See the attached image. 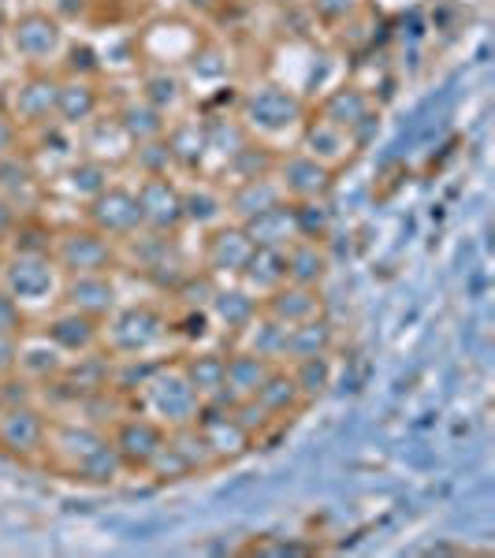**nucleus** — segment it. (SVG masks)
Returning <instances> with one entry per match:
<instances>
[{"mask_svg": "<svg viewBox=\"0 0 495 558\" xmlns=\"http://www.w3.org/2000/svg\"><path fill=\"white\" fill-rule=\"evenodd\" d=\"M302 101L283 86H257L242 97V108H239V120L246 131H261V134H280L287 128L302 120Z\"/></svg>", "mask_w": 495, "mask_h": 558, "instance_id": "1a4fd4ad", "label": "nucleus"}, {"mask_svg": "<svg viewBox=\"0 0 495 558\" xmlns=\"http://www.w3.org/2000/svg\"><path fill=\"white\" fill-rule=\"evenodd\" d=\"M146 476H153V481L168 484V481H186V476H194L191 462L183 458V451L172 444V436L165 439V447H160V454L153 458V465L146 470Z\"/></svg>", "mask_w": 495, "mask_h": 558, "instance_id": "79ce46f5", "label": "nucleus"}, {"mask_svg": "<svg viewBox=\"0 0 495 558\" xmlns=\"http://www.w3.org/2000/svg\"><path fill=\"white\" fill-rule=\"evenodd\" d=\"M15 153V120L8 112H0V157Z\"/></svg>", "mask_w": 495, "mask_h": 558, "instance_id": "8fccbe9b", "label": "nucleus"}, {"mask_svg": "<svg viewBox=\"0 0 495 558\" xmlns=\"http://www.w3.org/2000/svg\"><path fill=\"white\" fill-rule=\"evenodd\" d=\"M239 283L246 287L250 294H257V299H265V294H273L276 287H283L287 283L283 250L254 246V254H250V260L242 265V272H239Z\"/></svg>", "mask_w": 495, "mask_h": 558, "instance_id": "c85d7f7f", "label": "nucleus"}, {"mask_svg": "<svg viewBox=\"0 0 495 558\" xmlns=\"http://www.w3.org/2000/svg\"><path fill=\"white\" fill-rule=\"evenodd\" d=\"M108 439H112L123 470H128V473H146L153 465V458L160 454V447H165L168 428L160 425V421H153L149 413H123V417L112 421Z\"/></svg>", "mask_w": 495, "mask_h": 558, "instance_id": "0eeeda50", "label": "nucleus"}, {"mask_svg": "<svg viewBox=\"0 0 495 558\" xmlns=\"http://www.w3.org/2000/svg\"><path fill=\"white\" fill-rule=\"evenodd\" d=\"M276 362L268 357L254 354V350L239 347L236 354H228V373H224V402H236V399H250L257 395V387L265 384V376L273 373Z\"/></svg>", "mask_w": 495, "mask_h": 558, "instance_id": "4be33fe9", "label": "nucleus"}, {"mask_svg": "<svg viewBox=\"0 0 495 558\" xmlns=\"http://www.w3.org/2000/svg\"><path fill=\"white\" fill-rule=\"evenodd\" d=\"M209 317L220 324L228 336H242V331L250 328V320L261 313V299L257 294H250L246 287H216V294L209 299Z\"/></svg>", "mask_w": 495, "mask_h": 558, "instance_id": "6ab92c4d", "label": "nucleus"}, {"mask_svg": "<svg viewBox=\"0 0 495 558\" xmlns=\"http://www.w3.org/2000/svg\"><path fill=\"white\" fill-rule=\"evenodd\" d=\"M116 299H120V291H116V279L108 272H79V276H64V283H60V302L68 310H79L97 320L112 317Z\"/></svg>", "mask_w": 495, "mask_h": 558, "instance_id": "f8f14e48", "label": "nucleus"}, {"mask_svg": "<svg viewBox=\"0 0 495 558\" xmlns=\"http://www.w3.org/2000/svg\"><path fill=\"white\" fill-rule=\"evenodd\" d=\"M246 551L250 555H305L310 547L305 544H280V539H268V544L265 539H257V544H250Z\"/></svg>", "mask_w": 495, "mask_h": 558, "instance_id": "de8ad7c7", "label": "nucleus"}, {"mask_svg": "<svg viewBox=\"0 0 495 558\" xmlns=\"http://www.w3.org/2000/svg\"><path fill=\"white\" fill-rule=\"evenodd\" d=\"M242 347L254 350V354H261V357H268V362L283 365L287 362V328L280 320L257 313V317L250 320V328L242 331Z\"/></svg>", "mask_w": 495, "mask_h": 558, "instance_id": "473e14b6", "label": "nucleus"}, {"mask_svg": "<svg viewBox=\"0 0 495 558\" xmlns=\"http://www.w3.org/2000/svg\"><path fill=\"white\" fill-rule=\"evenodd\" d=\"M57 86L49 75H31L15 94V108H12V120L15 123H49V116H57Z\"/></svg>", "mask_w": 495, "mask_h": 558, "instance_id": "cd10ccee", "label": "nucleus"}, {"mask_svg": "<svg viewBox=\"0 0 495 558\" xmlns=\"http://www.w3.org/2000/svg\"><path fill=\"white\" fill-rule=\"evenodd\" d=\"M12 45L26 60H52L64 49V31H60V23L52 15L26 12L12 26Z\"/></svg>", "mask_w": 495, "mask_h": 558, "instance_id": "a211bd4d", "label": "nucleus"}, {"mask_svg": "<svg viewBox=\"0 0 495 558\" xmlns=\"http://www.w3.org/2000/svg\"><path fill=\"white\" fill-rule=\"evenodd\" d=\"M38 191H41V183H38V172L31 168V160L20 157V153L0 157V197H4L15 213L34 209Z\"/></svg>", "mask_w": 495, "mask_h": 558, "instance_id": "5701e85b", "label": "nucleus"}, {"mask_svg": "<svg viewBox=\"0 0 495 558\" xmlns=\"http://www.w3.org/2000/svg\"><path fill=\"white\" fill-rule=\"evenodd\" d=\"M250 254H254V242L246 239L242 223H220L209 235V246H205V272L216 279H239Z\"/></svg>", "mask_w": 495, "mask_h": 558, "instance_id": "2eb2a0df", "label": "nucleus"}, {"mask_svg": "<svg viewBox=\"0 0 495 558\" xmlns=\"http://www.w3.org/2000/svg\"><path fill=\"white\" fill-rule=\"evenodd\" d=\"M168 339V317L149 302L128 305V310H112L105 320L101 343L112 350V357H146Z\"/></svg>", "mask_w": 495, "mask_h": 558, "instance_id": "f03ea898", "label": "nucleus"}, {"mask_svg": "<svg viewBox=\"0 0 495 558\" xmlns=\"http://www.w3.org/2000/svg\"><path fill=\"white\" fill-rule=\"evenodd\" d=\"M186 384L197 391L202 402H224V373H228V354L220 350H194V354L179 357Z\"/></svg>", "mask_w": 495, "mask_h": 558, "instance_id": "412c9836", "label": "nucleus"}, {"mask_svg": "<svg viewBox=\"0 0 495 558\" xmlns=\"http://www.w3.org/2000/svg\"><path fill=\"white\" fill-rule=\"evenodd\" d=\"M142 97L160 108V112H172V108H179V101H183V83H179L176 75H168V71H157V75L146 78V89H142Z\"/></svg>", "mask_w": 495, "mask_h": 558, "instance_id": "37998d69", "label": "nucleus"}, {"mask_svg": "<svg viewBox=\"0 0 495 558\" xmlns=\"http://www.w3.org/2000/svg\"><path fill=\"white\" fill-rule=\"evenodd\" d=\"M250 399H257L276 421H291L294 413L305 410V399L287 365H273V373L265 376V384H261L257 395H250Z\"/></svg>", "mask_w": 495, "mask_h": 558, "instance_id": "a878e982", "label": "nucleus"}, {"mask_svg": "<svg viewBox=\"0 0 495 558\" xmlns=\"http://www.w3.org/2000/svg\"><path fill=\"white\" fill-rule=\"evenodd\" d=\"M15 357H20V339L0 336V380L15 373Z\"/></svg>", "mask_w": 495, "mask_h": 558, "instance_id": "09e8293b", "label": "nucleus"}, {"mask_svg": "<svg viewBox=\"0 0 495 558\" xmlns=\"http://www.w3.org/2000/svg\"><path fill=\"white\" fill-rule=\"evenodd\" d=\"M26 331V313H23V302L12 299V294L0 287V336H15L20 339Z\"/></svg>", "mask_w": 495, "mask_h": 558, "instance_id": "a18cd8bd", "label": "nucleus"}, {"mask_svg": "<svg viewBox=\"0 0 495 558\" xmlns=\"http://www.w3.org/2000/svg\"><path fill=\"white\" fill-rule=\"evenodd\" d=\"M0 268H4V257H0Z\"/></svg>", "mask_w": 495, "mask_h": 558, "instance_id": "5fc2aeb1", "label": "nucleus"}, {"mask_svg": "<svg viewBox=\"0 0 495 558\" xmlns=\"http://www.w3.org/2000/svg\"><path fill=\"white\" fill-rule=\"evenodd\" d=\"M108 186V165L97 157H83L79 165L68 168V191L75 197H83V202H89L94 194H101Z\"/></svg>", "mask_w": 495, "mask_h": 558, "instance_id": "58836bf2", "label": "nucleus"}, {"mask_svg": "<svg viewBox=\"0 0 495 558\" xmlns=\"http://www.w3.org/2000/svg\"><path fill=\"white\" fill-rule=\"evenodd\" d=\"M242 231H246V239L254 242V246L287 250L294 239H299V231H294L291 202H280V205H273V209H265V213L250 216V220H242Z\"/></svg>", "mask_w": 495, "mask_h": 558, "instance_id": "b1692460", "label": "nucleus"}, {"mask_svg": "<svg viewBox=\"0 0 495 558\" xmlns=\"http://www.w3.org/2000/svg\"><path fill=\"white\" fill-rule=\"evenodd\" d=\"M228 205H224V194H216L213 186H197V191H183V216L191 223H220Z\"/></svg>", "mask_w": 495, "mask_h": 558, "instance_id": "ea45409f", "label": "nucleus"}, {"mask_svg": "<svg viewBox=\"0 0 495 558\" xmlns=\"http://www.w3.org/2000/svg\"><path fill=\"white\" fill-rule=\"evenodd\" d=\"M287 202L283 186L276 175H257V179H242L236 183V191L224 197V205H228V216H236V223L250 220V216L273 209V205Z\"/></svg>", "mask_w": 495, "mask_h": 558, "instance_id": "aec40b11", "label": "nucleus"}, {"mask_svg": "<svg viewBox=\"0 0 495 558\" xmlns=\"http://www.w3.org/2000/svg\"><path fill=\"white\" fill-rule=\"evenodd\" d=\"M86 223L101 231V235L116 239V242L131 239L134 231H142L138 197H134V191H128V186L108 183L101 194H94L86 202Z\"/></svg>", "mask_w": 495, "mask_h": 558, "instance_id": "9d476101", "label": "nucleus"}, {"mask_svg": "<svg viewBox=\"0 0 495 558\" xmlns=\"http://www.w3.org/2000/svg\"><path fill=\"white\" fill-rule=\"evenodd\" d=\"M194 428L202 432V439H205V447H209V454L216 458V465L239 462V458H246L257 447V439L239 425V417L231 413L228 402H205L194 421Z\"/></svg>", "mask_w": 495, "mask_h": 558, "instance_id": "6e6552de", "label": "nucleus"}, {"mask_svg": "<svg viewBox=\"0 0 495 558\" xmlns=\"http://www.w3.org/2000/svg\"><path fill=\"white\" fill-rule=\"evenodd\" d=\"M0 407H4V395H0Z\"/></svg>", "mask_w": 495, "mask_h": 558, "instance_id": "864d4df0", "label": "nucleus"}, {"mask_svg": "<svg viewBox=\"0 0 495 558\" xmlns=\"http://www.w3.org/2000/svg\"><path fill=\"white\" fill-rule=\"evenodd\" d=\"M108 444V428L89 425V421H52L49 425V444H45V458L52 470L75 481L79 470Z\"/></svg>", "mask_w": 495, "mask_h": 558, "instance_id": "423d86ee", "label": "nucleus"}, {"mask_svg": "<svg viewBox=\"0 0 495 558\" xmlns=\"http://www.w3.org/2000/svg\"><path fill=\"white\" fill-rule=\"evenodd\" d=\"M142 399V413H149L153 421H160L165 428H186L197 421L205 402L197 399V391L186 384L179 362H157L153 373L146 376V384L134 391Z\"/></svg>", "mask_w": 495, "mask_h": 558, "instance_id": "f257e3e1", "label": "nucleus"}, {"mask_svg": "<svg viewBox=\"0 0 495 558\" xmlns=\"http://www.w3.org/2000/svg\"><path fill=\"white\" fill-rule=\"evenodd\" d=\"M283 265H287V283H302V287H321L328 276L331 260L324 242L317 239H294L283 250Z\"/></svg>", "mask_w": 495, "mask_h": 558, "instance_id": "393cba45", "label": "nucleus"}, {"mask_svg": "<svg viewBox=\"0 0 495 558\" xmlns=\"http://www.w3.org/2000/svg\"><path fill=\"white\" fill-rule=\"evenodd\" d=\"M52 417L38 402H4L0 407V454L15 458L23 465H34L45 458Z\"/></svg>", "mask_w": 495, "mask_h": 558, "instance_id": "7ed1b4c3", "label": "nucleus"}, {"mask_svg": "<svg viewBox=\"0 0 495 558\" xmlns=\"http://www.w3.org/2000/svg\"><path fill=\"white\" fill-rule=\"evenodd\" d=\"M261 313L273 320H280L283 328H294L302 320H313L324 313L321 287H302V283H283L273 294L261 299Z\"/></svg>", "mask_w": 495, "mask_h": 558, "instance_id": "f3484780", "label": "nucleus"}, {"mask_svg": "<svg viewBox=\"0 0 495 558\" xmlns=\"http://www.w3.org/2000/svg\"><path fill=\"white\" fill-rule=\"evenodd\" d=\"M336 350V324L328 317H313V320H302L294 328H287V362H299V357H321ZM283 362V365H287Z\"/></svg>", "mask_w": 495, "mask_h": 558, "instance_id": "c756f323", "label": "nucleus"}, {"mask_svg": "<svg viewBox=\"0 0 495 558\" xmlns=\"http://www.w3.org/2000/svg\"><path fill=\"white\" fill-rule=\"evenodd\" d=\"M97 108H101V94H97V86L89 78L71 75L57 86V116L68 128H83L97 116Z\"/></svg>", "mask_w": 495, "mask_h": 558, "instance_id": "bb28decb", "label": "nucleus"}, {"mask_svg": "<svg viewBox=\"0 0 495 558\" xmlns=\"http://www.w3.org/2000/svg\"><path fill=\"white\" fill-rule=\"evenodd\" d=\"M369 112H373V101H369V94L358 86L331 89V97L324 101V120L336 123V128H343L347 134H350V128H358Z\"/></svg>", "mask_w": 495, "mask_h": 558, "instance_id": "72a5a7b5", "label": "nucleus"}, {"mask_svg": "<svg viewBox=\"0 0 495 558\" xmlns=\"http://www.w3.org/2000/svg\"><path fill=\"white\" fill-rule=\"evenodd\" d=\"M347 149H350V134L343 128H336V123L317 120L305 128V153H313L324 165H336L339 157H347Z\"/></svg>", "mask_w": 495, "mask_h": 558, "instance_id": "f704fd0d", "label": "nucleus"}, {"mask_svg": "<svg viewBox=\"0 0 495 558\" xmlns=\"http://www.w3.org/2000/svg\"><path fill=\"white\" fill-rule=\"evenodd\" d=\"M246 142H250V131L242 128V120H228V116L205 120V146H209L213 153H220L224 160L236 157Z\"/></svg>", "mask_w": 495, "mask_h": 558, "instance_id": "4c0bfd02", "label": "nucleus"}, {"mask_svg": "<svg viewBox=\"0 0 495 558\" xmlns=\"http://www.w3.org/2000/svg\"><path fill=\"white\" fill-rule=\"evenodd\" d=\"M68 365V354L52 343L45 331H23L20 336V357H15V373L26 376L31 384H52Z\"/></svg>", "mask_w": 495, "mask_h": 558, "instance_id": "dca6fc26", "label": "nucleus"}, {"mask_svg": "<svg viewBox=\"0 0 495 558\" xmlns=\"http://www.w3.org/2000/svg\"><path fill=\"white\" fill-rule=\"evenodd\" d=\"M15 223H20V213H15L12 205L4 202V197H0V242H4L8 235H12Z\"/></svg>", "mask_w": 495, "mask_h": 558, "instance_id": "3c124183", "label": "nucleus"}, {"mask_svg": "<svg viewBox=\"0 0 495 558\" xmlns=\"http://www.w3.org/2000/svg\"><path fill=\"white\" fill-rule=\"evenodd\" d=\"M276 4H291V0H276Z\"/></svg>", "mask_w": 495, "mask_h": 558, "instance_id": "603ef678", "label": "nucleus"}, {"mask_svg": "<svg viewBox=\"0 0 495 558\" xmlns=\"http://www.w3.org/2000/svg\"><path fill=\"white\" fill-rule=\"evenodd\" d=\"M228 172L236 175V183H242V179H257V175H273L276 172V157L265 146L246 142L236 157H228Z\"/></svg>", "mask_w": 495, "mask_h": 558, "instance_id": "a19ab883", "label": "nucleus"}, {"mask_svg": "<svg viewBox=\"0 0 495 558\" xmlns=\"http://www.w3.org/2000/svg\"><path fill=\"white\" fill-rule=\"evenodd\" d=\"M64 272L57 268L52 254H34V250H15L0 268V287L23 305H41L52 302V294H60Z\"/></svg>", "mask_w": 495, "mask_h": 558, "instance_id": "20e7f679", "label": "nucleus"}, {"mask_svg": "<svg viewBox=\"0 0 495 558\" xmlns=\"http://www.w3.org/2000/svg\"><path fill=\"white\" fill-rule=\"evenodd\" d=\"M138 209H142V228L149 231H165V235H176L186 223L183 216V191L172 183L168 175H142L138 191Z\"/></svg>", "mask_w": 495, "mask_h": 558, "instance_id": "9b49d317", "label": "nucleus"}, {"mask_svg": "<svg viewBox=\"0 0 495 558\" xmlns=\"http://www.w3.org/2000/svg\"><path fill=\"white\" fill-rule=\"evenodd\" d=\"M134 160H138L142 175H168V165H172V157H168V146H165V134L153 142H142L138 149H134Z\"/></svg>", "mask_w": 495, "mask_h": 558, "instance_id": "c03bdc74", "label": "nucleus"}, {"mask_svg": "<svg viewBox=\"0 0 495 558\" xmlns=\"http://www.w3.org/2000/svg\"><path fill=\"white\" fill-rule=\"evenodd\" d=\"M287 368H291L294 384H299L305 407H310V402H317L321 395L331 387V362H328V354H321V357H299V362H287Z\"/></svg>", "mask_w": 495, "mask_h": 558, "instance_id": "c9c22d12", "label": "nucleus"}, {"mask_svg": "<svg viewBox=\"0 0 495 558\" xmlns=\"http://www.w3.org/2000/svg\"><path fill=\"white\" fill-rule=\"evenodd\" d=\"M354 8H358V0H313V12L328 23H339V20H347V15H354Z\"/></svg>", "mask_w": 495, "mask_h": 558, "instance_id": "49530a36", "label": "nucleus"}, {"mask_svg": "<svg viewBox=\"0 0 495 558\" xmlns=\"http://www.w3.org/2000/svg\"><path fill=\"white\" fill-rule=\"evenodd\" d=\"M276 179H280L287 202H305V197H328L331 191V165H324L313 153H291L276 160Z\"/></svg>", "mask_w": 495, "mask_h": 558, "instance_id": "ddd939ff", "label": "nucleus"}, {"mask_svg": "<svg viewBox=\"0 0 495 558\" xmlns=\"http://www.w3.org/2000/svg\"><path fill=\"white\" fill-rule=\"evenodd\" d=\"M45 336L52 339L60 350H64L68 357H79V354H89V350H97L101 347V339H105V320H97V317H86V313H79V310H60V313H52L49 320H45Z\"/></svg>", "mask_w": 495, "mask_h": 558, "instance_id": "4468645a", "label": "nucleus"}, {"mask_svg": "<svg viewBox=\"0 0 495 558\" xmlns=\"http://www.w3.org/2000/svg\"><path fill=\"white\" fill-rule=\"evenodd\" d=\"M294 213V231L299 239H317L324 242L331 231V209H328V197H305V202H291Z\"/></svg>", "mask_w": 495, "mask_h": 558, "instance_id": "e433bc0d", "label": "nucleus"}, {"mask_svg": "<svg viewBox=\"0 0 495 558\" xmlns=\"http://www.w3.org/2000/svg\"><path fill=\"white\" fill-rule=\"evenodd\" d=\"M116 123H120V131L128 134L134 146H142V142H153L160 138L168 128L165 112L160 108H153L146 97H138V101H128L120 108V116H116Z\"/></svg>", "mask_w": 495, "mask_h": 558, "instance_id": "2f4dec72", "label": "nucleus"}, {"mask_svg": "<svg viewBox=\"0 0 495 558\" xmlns=\"http://www.w3.org/2000/svg\"><path fill=\"white\" fill-rule=\"evenodd\" d=\"M52 260L64 276L79 272H112L120 265V250L116 239L101 235L97 228H68L60 235H52Z\"/></svg>", "mask_w": 495, "mask_h": 558, "instance_id": "39448f33", "label": "nucleus"}, {"mask_svg": "<svg viewBox=\"0 0 495 558\" xmlns=\"http://www.w3.org/2000/svg\"><path fill=\"white\" fill-rule=\"evenodd\" d=\"M165 146L172 165L197 168L205 153H209V146H205V120H179L172 128H165Z\"/></svg>", "mask_w": 495, "mask_h": 558, "instance_id": "7c9ffc66", "label": "nucleus"}]
</instances>
